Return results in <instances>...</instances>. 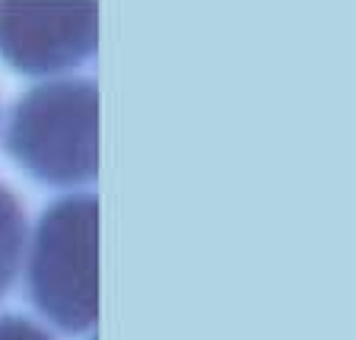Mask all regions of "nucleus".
Here are the masks:
<instances>
[{
    "instance_id": "f257e3e1",
    "label": "nucleus",
    "mask_w": 356,
    "mask_h": 340,
    "mask_svg": "<svg viewBox=\"0 0 356 340\" xmlns=\"http://www.w3.org/2000/svg\"><path fill=\"white\" fill-rule=\"evenodd\" d=\"M3 149L48 188H86L99 175V86L51 76L22 92L3 127Z\"/></svg>"
},
{
    "instance_id": "20e7f679",
    "label": "nucleus",
    "mask_w": 356,
    "mask_h": 340,
    "mask_svg": "<svg viewBox=\"0 0 356 340\" xmlns=\"http://www.w3.org/2000/svg\"><path fill=\"white\" fill-rule=\"evenodd\" d=\"M29 245V220L26 207L10 185L0 181V299L13 289Z\"/></svg>"
},
{
    "instance_id": "7ed1b4c3",
    "label": "nucleus",
    "mask_w": 356,
    "mask_h": 340,
    "mask_svg": "<svg viewBox=\"0 0 356 340\" xmlns=\"http://www.w3.org/2000/svg\"><path fill=\"white\" fill-rule=\"evenodd\" d=\"M99 0H0V60L22 76H60L96 58Z\"/></svg>"
},
{
    "instance_id": "f03ea898",
    "label": "nucleus",
    "mask_w": 356,
    "mask_h": 340,
    "mask_svg": "<svg viewBox=\"0 0 356 340\" xmlns=\"http://www.w3.org/2000/svg\"><path fill=\"white\" fill-rule=\"evenodd\" d=\"M26 293L60 334H92L99 321V197L74 191L51 200L26 245Z\"/></svg>"
},
{
    "instance_id": "39448f33",
    "label": "nucleus",
    "mask_w": 356,
    "mask_h": 340,
    "mask_svg": "<svg viewBox=\"0 0 356 340\" xmlns=\"http://www.w3.org/2000/svg\"><path fill=\"white\" fill-rule=\"evenodd\" d=\"M0 340H54L42 325H35L26 315L0 311Z\"/></svg>"
}]
</instances>
